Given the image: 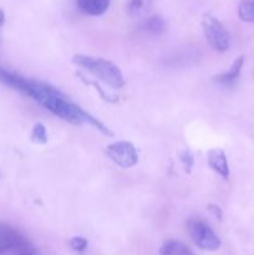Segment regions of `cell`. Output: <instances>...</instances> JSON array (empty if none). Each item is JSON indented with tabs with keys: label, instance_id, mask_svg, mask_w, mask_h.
I'll return each mask as SVG.
<instances>
[{
	"label": "cell",
	"instance_id": "1",
	"mask_svg": "<svg viewBox=\"0 0 254 255\" xmlns=\"http://www.w3.org/2000/svg\"><path fill=\"white\" fill-rule=\"evenodd\" d=\"M72 62L76 66L82 67L94 76L99 77L101 81L107 84L114 89H121L125 86L126 81L122 71L117 65L102 57L89 56V55L77 54L72 56Z\"/></svg>",
	"mask_w": 254,
	"mask_h": 255
},
{
	"label": "cell",
	"instance_id": "15",
	"mask_svg": "<svg viewBox=\"0 0 254 255\" xmlns=\"http://www.w3.org/2000/svg\"><path fill=\"white\" fill-rule=\"evenodd\" d=\"M179 159H181L182 164H183V168L187 173H191L192 171V167L194 164V158H193V154L191 153L189 151H183L179 153Z\"/></svg>",
	"mask_w": 254,
	"mask_h": 255
},
{
	"label": "cell",
	"instance_id": "7",
	"mask_svg": "<svg viewBox=\"0 0 254 255\" xmlns=\"http://www.w3.org/2000/svg\"><path fill=\"white\" fill-rule=\"evenodd\" d=\"M0 82L4 84L5 86H9L16 91L21 92V94L26 95V96H29L30 91H31L32 80L20 76L16 72L9 71V70L2 69V67H0Z\"/></svg>",
	"mask_w": 254,
	"mask_h": 255
},
{
	"label": "cell",
	"instance_id": "8",
	"mask_svg": "<svg viewBox=\"0 0 254 255\" xmlns=\"http://www.w3.org/2000/svg\"><path fill=\"white\" fill-rule=\"evenodd\" d=\"M207 162H208L209 168L216 172L217 174H219L222 178H229L231 171H229L228 159H227L224 151H222L221 148L209 149L208 153H207Z\"/></svg>",
	"mask_w": 254,
	"mask_h": 255
},
{
	"label": "cell",
	"instance_id": "19",
	"mask_svg": "<svg viewBox=\"0 0 254 255\" xmlns=\"http://www.w3.org/2000/svg\"><path fill=\"white\" fill-rule=\"evenodd\" d=\"M208 209L209 212H211L212 214H213L216 218H218L219 221H222V217H223V214H222V211L221 208H219L218 206H216V204H208Z\"/></svg>",
	"mask_w": 254,
	"mask_h": 255
},
{
	"label": "cell",
	"instance_id": "12",
	"mask_svg": "<svg viewBox=\"0 0 254 255\" xmlns=\"http://www.w3.org/2000/svg\"><path fill=\"white\" fill-rule=\"evenodd\" d=\"M238 16L246 22H254V0H242L238 6Z\"/></svg>",
	"mask_w": 254,
	"mask_h": 255
},
{
	"label": "cell",
	"instance_id": "10",
	"mask_svg": "<svg viewBox=\"0 0 254 255\" xmlns=\"http://www.w3.org/2000/svg\"><path fill=\"white\" fill-rule=\"evenodd\" d=\"M243 65H244V57L243 56L237 57V59L233 61V64H232V66L229 67L228 71L216 76L214 77V80H216V82H218L219 85H223V86H231V85H234L237 80H238L239 75H241L242 69H243Z\"/></svg>",
	"mask_w": 254,
	"mask_h": 255
},
{
	"label": "cell",
	"instance_id": "20",
	"mask_svg": "<svg viewBox=\"0 0 254 255\" xmlns=\"http://www.w3.org/2000/svg\"><path fill=\"white\" fill-rule=\"evenodd\" d=\"M4 21H5V14H4V11H2L1 7H0V26L4 24Z\"/></svg>",
	"mask_w": 254,
	"mask_h": 255
},
{
	"label": "cell",
	"instance_id": "18",
	"mask_svg": "<svg viewBox=\"0 0 254 255\" xmlns=\"http://www.w3.org/2000/svg\"><path fill=\"white\" fill-rule=\"evenodd\" d=\"M172 255H194V253L186 244L181 243V242H177L176 247H174V252Z\"/></svg>",
	"mask_w": 254,
	"mask_h": 255
},
{
	"label": "cell",
	"instance_id": "17",
	"mask_svg": "<svg viewBox=\"0 0 254 255\" xmlns=\"http://www.w3.org/2000/svg\"><path fill=\"white\" fill-rule=\"evenodd\" d=\"M177 241L173 239H168V241L163 242V244L159 248V254L161 255H172L174 252V247H176Z\"/></svg>",
	"mask_w": 254,
	"mask_h": 255
},
{
	"label": "cell",
	"instance_id": "22",
	"mask_svg": "<svg viewBox=\"0 0 254 255\" xmlns=\"http://www.w3.org/2000/svg\"><path fill=\"white\" fill-rule=\"evenodd\" d=\"M4 252H6V251H5V248H4V247H2L1 244H0V254H1V253H4Z\"/></svg>",
	"mask_w": 254,
	"mask_h": 255
},
{
	"label": "cell",
	"instance_id": "6",
	"mask_svg": "<svg viewBox=\"0 0 254 255\" xmlns=\"http://www.w3.org/2000/svg\"><path fill=\"white\" fill-rule=\"evenodd\" d=\"M0 244L5 248V251H25L30 249L29 242L20 233L17 229L9 224L0 223Z\"/></svg>",
	"mask_w": 254,
	"mask_h": 255
},
{
	"label": "cell",
	"instance_id": "4",
	"mask_svg": "<svg viewBox=\"0 0 254 255\" xmlns=\"http://www.w3.org/2000/svg\"><path fill=\"white\" fill-rule=\"evenodd\" d=\"M188 233L198 248L208 252H216L221 248V239L212 231L211 227L199 219L188 222Z\"/></svg>",
	"mask_w": 254,
	"mask_h": 255
},
{
	"label": "cell",
	"instance_id": "13",
	"mask_svg": "<svg viewBox=\"0 0 254 255\" xmlns=\"http://www.w3.org/2000/svg\"><path fill=\"white\" fill-rule=\"evenodd\" d=\"M151 4L152 0H129L127 11L132 16H138V15L146 12L151 6Z\"/></svg>",
	"mask_w": 254,
	"mask_h": 255
},
{
	"label": "cell",
	"instance_id": "11",
	"mask_svg": "<svg viewBox=\"0 0 254 255\" xmlns=\"http://www.w3.org/2000/svg\"><path fill=\"white\" fill-rule=\"evenodd\" d=\"M142 30L151 35H159L166 30V21L161 15H152L144 20L142 24Z\"/></svg>",
	"mask_w": 254,
	"mask_h": 255
},
{
	"label": "cell",
	"instance_id": "5",
	"mask_svg": "<svg viewBox=\"0 0 254 255\" xmlns=\"http://www.w3.org/2000/svg\"><path fill=\"white\" fill-rule=\"evenodd\" d=\"M106 154L121 168H132L138 162V153L131 142L119 141L106 147Z\"/></svg>",
	"mask_w": 254,
	"mask_h": 255
},
{
	"label": "cell",
	"instance_id": "2",
	"mask_svg": "<svg viewBox=\"0 0 254 255\" xmlns=\"http://www.w3.org/2000/svg\"><path fill=\"white\" fill-rule=\"evenodd\" d=\"M42 106L46 110H49L51 114L55 116L60 117L64 121L69 122L72 125H82L86 124L87 116L89 112L85 111L84 109L79 106V105L74 104L70 101L61 91L57 90L55 94H52L46 101L42 104Z\"/></svg>",
	"mask_w": 254,
	"mask_h": 255
},
{
	"label": "cell",
	"instance_id": "3",
	"mask_svg": "<svg viewBox=\"0 0 254 255\" xmlns=\"http://www.w3.org/2000/svg\"><path fill=\"white\" fill-rule=\"evenodd\" d=\"M202 27L207 41L216 51L224 52L229 49L231 46L229 32L217 17L211 14H204L202 19Z\"/></svg>",
	"mask_w": 254,
	"mask_h": 255
},
{
	"label": "cell",
	"instance_id": "14",
	"mask_svg": "<svg viewBox=\"0 0 254 255\" xmlns=\"http://www.w3.org/2000/svg\"><path fill=\"white\" fill-rule=\"evenodd\" d=\"M31 141L37 144L47 143V132L46 127L42 124H35L31 131Z\"/></svg>",
	"mask_w": 254,
	"mask_h": 255
},
{
	"label": "cell",
	"instance_id": "9",
	"mask_svg": "<svg viewBox=\"0 0 254 255\" xmlns=\"http://www.w3.org/2000/svg\"><path fill=\"white\" fill-rule=\"evenodd\" d=\"M80 11L90 16H100L105 14L110 6V0H76Z\"/></svg>",
	"mask_w": 254,
	"mask_h": 255
},
{
	"label": "cell",
	"instance_id": "21",
	"mask_svg": "<svg viewBox=\"0 0 254 255\" xmlns=\"http://www.w3.org/2000/svg\"><path fill=\"white\" fill-rule=\"evenodd\" d=\"M19 255H35V254L32 253V252L30 251V249H25V251H21V252H20Z\"/></svg>",
	"mask_w": 254,
	"mask_h": 255
},
{
	"label": "cell",
	"instance_id": "16",
	"mask_svg": "<svg viewBox=\"0 0 254 255\" xmlns=\"http://www.w3.org/2000/svg\"><path fill=\"white\" fill-rule=\"evenodd\" d=\"M69 246L74 252L81 253V252H84L87 248V241L84 237H74V238L70 239Z\"/></svg>",
	"mask_w": 254,
	"mask_h": 255
}]
</instances>
